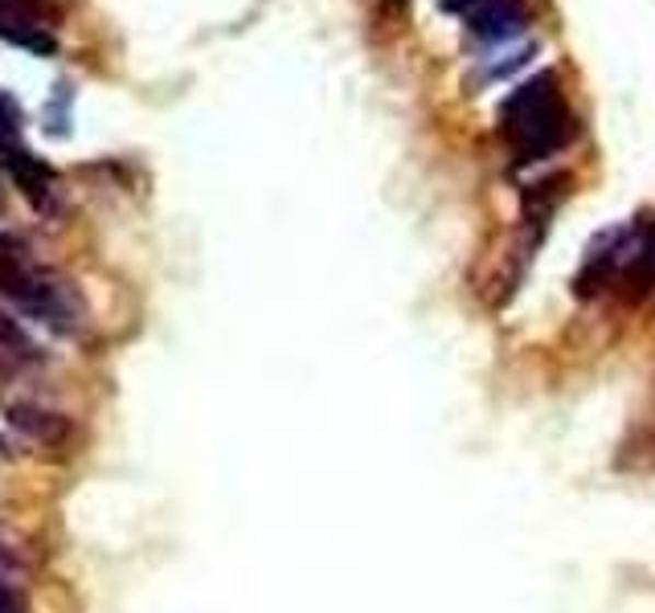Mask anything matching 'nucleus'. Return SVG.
I'll list each match as a JSON object with an SVG mask.
<instances>
[{
	"instance_id": "obj_2",
	"label": "nucleus",
	"mask_w": 655,
	"mask_h": 613,
	"mask_svg": "<svg viewBox=\"0 0 655 613\" xmlns=\"http://www.w3.org/2000/svg\"><path fill=\"white\" fill-rule=\"evenodd\" d=\"M0 299L13 303L25 320L42 323L54 336H82V303L74 287L58 278L54 270L37 266L33 258L16 262L9 270H0Z\"/></svg>"
},
{
	"instance_id": "obj_6",
	"label": "nucleus",
	"mask_w": 655,
	"mask_h": 613,
	"mask_svg": "<svg viewBox=\"0 0 655 613\" xmlns=\"http://www.w3.org/2000/svg\"><path fill=\"white\" fill-rule=\"evenodd\" d=\"M0 348H9V352L21 356V360H37V348H33L30 332L13 320V311H9L4 299H0Z\"/></svg>"
},
{
	"instance_id": "obj_3",
	"label": "nucleus",
	"mask_w": 655,
	"mask_h": 613,
	"mask_svg": "<svg viewBox=\"0 0 655 613\" xmlns=\"http://www.w3.org/2000/svg\"><path fill=\"white\" fill-rule=\"evenodd\" d=\"M529 25L525 0H484L475 13H468V30L480 42H504Z\"/></svg>"
},
{
	"instance_id": "obj_4",
	"label": "nucleus",
	"mask_w": 655,
	"mask_h": 613,
	"mask_svg": "<svg viewBox=\"0 0 655 613\" xmlns=\"http://www.w3.org/2000/svg\"><path fill=\"white\" fill-rule=\"evenodd\" d=\"M9 421H13L30 442H42V446H62L66 438H70L66 417L49 414V409H37V405H13V409H9Z\"/></svg>"
},
{
	"instance_id": "obj_7",
	"label": "nucleus",
	"mask_w": 655,
	"mask_h": 613,
	"mask_svg": "<svg viewBox=\"0 0 655 613\" xmlns=\"http://www.w3.org/2000/svg\"><path fill=\"white\" fill-rule=\"evenodd\" d=\"M0 613H25V601L16 598V589L9 585V577H0Z\"/></svg>"
},
{
	"instance_id": "obj_1",
	"label": "nucleus",
	"mask_w": 655,
	"mask_h": 613,
	"mask_svg": "<svg viewBox=\"0 0 655 613\" xmlns=\"http://www.w3.org/2000/svg\"><path fill=\"white\" fill-rule=\"evenodd\" d=\"M504 131L516 143V160L529 164V160H545V155L562 152L565 143L574 139V115L565 111L562 91H558V78L537 74L532 82L516 86L504 107H499Z\"/></svg>"
},
{
	"instance_id": "obj_9",
	"label": "nucleus",
	"mask_w": 655,
	"mask_h": 613,
	"mask_svg": "<svg viewBox=\"0 0 655 613\" xmlns=\"http://www.w3.org/2000/svg\"><path fill=\"white\" fill-rule=\"evenodd\" d=\"M13 568H16L13 552H9V548H0V577H9V572H13Z\"/></svg>"
},
{
	"instance_id": "obj_8",
	"label": "nucleus",
	"mask_w": 655,
	"mask_h": 613,
	"mask_svg": "<svg viewBox=\"0 0 655 613\" xmlns=\"http://www.w3.org/2000/svg\"><path fill=\"white\" fill-rule=\"evenodd\" d=\"M484 0H443V13H475Z\"/></svg>"
},
{
	"instance_id": "obj_5",
	"label": "nucleus",
	"mask_w": 655,
	"mask_h": 613,
	"mask_svg": "<svg viewBox=\"0 0 655 613\" xmlns=\"http://www.w3.org/2000/svg\"><path fill=\"white\" fill-rule=\"evenodd\" d=\"M30 155L33 152L21 143V107H16V99L0 91V169L13 176Z\"/></svg>"
}]
</instances>
